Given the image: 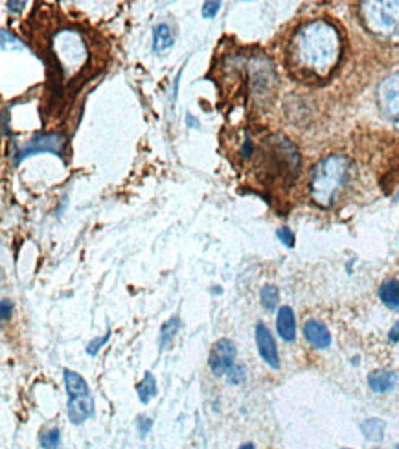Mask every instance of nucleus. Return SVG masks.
Here are the masks:
<instances>
[{
  "label": "nucleus",
  "mask_w": 399,
  "mask_h": 449,
  "mask_svg": "<svg viewBox=\"0 0 399 449\" xmlns=\"http://www.w3.org/2000/svg\"><path fill=\"white\" fill-rule=\"evenodd\" d=\"M343 57V37L328 20H309L293 33L287 47V68L296 80L320 83L333 76Z\"/></svg>",
  "instance_id": "obj_1"
},
{
  "label": "nucleus",
  "mask_w": 399,
  "mask_h": 449,
  "mask_svg": "<svg viewBox=\"0 0 399 449\" xmlns=\"http://www.w3.org/2000/svg\"><path fill=\"white\" fill-rule=\"evenodd\" d=\"M352 177V161L344 155H328L311 170L309 192L315 204L329 209L337 203Z\"/></svg>",
  "instance_id": "obj_2"
},
{
  "label": "nucleus",
  "mask_w": 399,
  "mask_h": 449,
  "mask_svg": "<svg viewBox=\"0 0 399 449\" xmlns=\"http://www.w3.org/2000/svg\"><path fill=\"white\" fill-rule=\"evenodd\" d=\"M359 13L364 28L383 41H399V2H362Z\"/></svg>",
  "instance_id": "obj_3"
},
{
  "label": "nucleus",
  "mask_w": 399,
  "mask_h": 449,
  "mask_svg": "<svg viewBox=\"0 0 399 449\" xmlns=\"http://www.w3.org/2000/svg\"><path fill=\"white\" fill-rule=\"evenodd\" d=\"M377 104L388 122L399 129V72H394L377 87Z\"/></svg>",
  "instance_id": "obj_4"
},
{
  "label": "nucleus",
  "mask_w": 399,
  "mask_h": 449,
  "mask_svg": "<svg viewBox=\"0 0 399 449\" xmlns=\"http://www.w3.org/2000/svg\"><path fill=\"white\" fill-rule=\"evenodd\" d=\"M63 147H65V137H63V135H57V133L39 135V137L32 138L28 144H24V146L20 147L15 162H19L20 159H26V156H32L35 155V153H42V152L61 155Z\"/></svg>",
  "instance_id": "obj_5"
},
{
  "label": "nucleus",
  "mask_w": 399,
  "mask_h": 449,
  "mask_svg": "<svg viewBox=\"0 0 399 449\" xmlns=\"http://www.w3.org/2000/svg\"><path fill=\"white\" fill-rule=\"evenodd\" d=\"M235 345L231 339H219L214 343L210 354V370L214 376H226V372L234 367Z\"/></svg>",
  "instance_id": "obj_6"
},
{
  "label": "nucleus",
  "mask_w": 399,
  "mask_h": 449,
  "mask_svg": "<svg viewBox=\"0 0 399 449\" xmlns=\"http://www.w3.org/2000/svg\"><path fill=\"white\" fill-rule=\"evenodd\" d=\"M256 345H258V352L262 355V359L271 369H278L280 367V357H278L276 340H274L273 333L269 331V328L263 322L256 324Z\"/></svg>",
  "instance_id": "obj_7"
},
{
  "label": "nucleus",
  "mask_w": 399,
  "mask_h": 449,
  "mask_svg": "<svg viewBox=\"0 0 399 449\" xmlns=\"http://www.w3.org/2000/svg\"><path fill=\"white\" fill-rule=\"evenodd\" d=\"M66 414H68V420L74 426H81L83 422H87L94 414V400H92V396L87 394V396L80 398H68Z\"/></svg>",
  "instance_id": "obj_8"
},
{
  "label": "nucleus",
  "mask_w": 399,
  "mask_h": 449,
  "mask_svg": "<svg viewBox=\"0 0 399 449\" xmlns=\"http://www.w3.org/2000/svg\"><path fill=\"white\" fill-rule=\"evenodd\" d=\"M304 337L311 346H315L319 350H326L331 345V333L320 321L311 319L304 324Z\"/></svg>",
  "instance_id": "obj_9"
},
{
  "label": "nucleus",
  "mask_w": 399,
  "mask_h": 449,
  "mask_svg": "<svg viewBox=\"0 0 399 449\" xmlns=\"http://www.w3.org/2000/svg\"><path fill=\"white\" fill-rule=\"evenodd\" d=\"M276 330H278V336L282 337L286 343H293V340L296 339L295 312H293L289 306H282L280 309H278Z\"/></svg>",
  "instance_id": "obj_10"
},
{
  "label": "nucleus",
  "mask_w": 399,
  "mask_h": 449,
  "mask_svg": "<svg viewBox=\"0 0 399 449\" xmlns=\"http://www.w3.org/2000/svg\"><path fill=\"white\" fill-rule=\"evenodd\" d=\"M395 381H398L395 374L388 372V370H376V372H372L370 376H368V385H370V388L374 393L379 394L392 390Z\"/></svg>",
  "instance_id": "obj_11"
},
{
  "label": "nucleus",
  "mask_w": 399,
  "mask_h": 449,
  "mask_svg": "<svg viewBox=\"0 0 399 449\" xmlns=\"http://www.w3.org/2000/svg\"><path fill=\"white\" fill-rule=\"evenodd\" d=\"M63 378H65V388L68 398H80L90 394L87 381L81 378L80 374L74 372V370L66 369L65 372H63Z\"/></svg>",
  "instance_id": "obj_12"
},
{
  "label": "nucleus",
  "mask_w": 399,
  "mask_h": 449,
  "mask_svg": "<svg viewBox=\"0 0 399 449\" xmlns=\"http://www.w3.org/2000/svg\"><path fill=\"white\" fill-rule=\"evenodd\" d=\"M381 302L386 307L399 312V280H386L379 288Z\"/></svg>",
  "instance_id": "obj_13"
},
{
  "label": "nucleus",
  "mask_w": 399,
  "mask_h": 449,
  "mask_svg": "<svg viewBox=\"0 0 399 449\" xmlns=\"http://www.w3.org/2000/svg\"><path fill=\"white\" fill-rule=\"evenodd\" d=\"M173 33H171L168 24H159V26L153 30V52L155 54L166 52L168 48L173 47Z\"/></svg>",
  "instance_id": "obj_14"
},
{
  "label": "nucleus",
  "mask_w": 399,
  "mask_h": 449,
  "mask_svg": "<svg viewBox=\"0 0 399 449\" xmlns=\"http://www.w3.org/2000/svg\"><path fill=\"white\" fill-rule=\"evenodd\" d=\"M385 427L386 424L379 418H368L361 424V433L370 442H381L385 438Z\"/></svg>",
  "instance_id": "obj_15"
},
{
  "label": "nucleus",
  "mask_w": 399,
  "mask_h": 449,
  "mask_svg": "<svg viewBox=\"0 0 399 449\" xmlns=\"http://www.w3.org/2000/svg\"><path fill=\"white\" fill-rule=\"evenodd\" d=\"M137 393H138V400H140L144 405H147V403L156 396V379L153 374L151 372L144 374V378H142V381L137 387Z\"/></svg>",
  "instance_id": "obj_16"
},
{
  "label": "nucleus",
  "mask_w": 399,
  "mask_h": 449,
  "mask_svg": "<svg viewBox=\"0 0 399 449\" xmlns=\"http://www.w3.org/2000/svg\"><path fill=\"white\" fill-rule=\"evenodd\" d=\"M180 328V319L179 317H171L169 321H166L160 328V352H164L169 345H171V340L173 337L177 336V331Z\"/></svg>",
  "instance_id": "obj_17"
},
{
  "label": "nucleus",
  "mask_w": 399,
  "mask_h": 449,
  "mask_svg": "<svg viewBox=\"0 0 399 449\" xmlns=\"http://www.w3.org/2000/svg\"><path fill=\"white\" fill-rule=\"evenodd\" d=\"M259 300L267 312H274L278 307V302H280V293H278L276 285H263L262 291H259Z\"/></svg>",
  "instance_id": "obj_18"
},
{
  "label": "nucleus",
  "mask_w": 399,
  "mask_h": 449,
  "mask_svg": "<svg viewBox=\"0 0 399 449\" xmlns=\"http://www.w3.org/2000/svg\"><path fill=\"white\" fill-rule=\"evenodd\" d=\"M39 442H41L42 449H61V431L57 427L42 431Z\"/></svg>",
  "instance_id": "obj_19"
},
{
  "label": "nucleus",
  "mask_w": 399,
  "mask_h": 449,
  "mask_svg": "<svg viewBox=\"0 0 399 449\" xmlns=\"http://www.w3.org/2000/svg\"><path fill=\"white\" fill-rule=\"evenodd\" d=\"M245 374H247V370H245L243 364H234V367L226 372V381L231 385H241L245 381Z\"/></svg>",
  "instance_id": "obj_20"
},
{
  "label": "nucleus",
  "mask_w": 399,
  "mask_h": 449,
  "mask_svg": "<svg viewBox=\"0 0 399 449\" xmlns=\"http://www.w3.org/2000/svg\"><path fill=\"white\" fill-rule=\"evenodd\" d=\"M109 337H111V333H105V336H102V337H98V339H94V340H90L89 345H87V354L89 355H96L98 354L99 350H102V346L105 345V343H107L109 340Z\"/></svg>",
  "instance_id": "obj_21"
},
{
  "label": "nucleus",
  "mask_w": 399,
  "mask_h": 449,
  "mask_svg": "<svg viewBox=\"0 0 399 449\" xmlns=\"http://www.w3.org/2000/svg\"><path fill=\"white\" fill-rule=\"evenodd\" d=\"M276 236L278 240L282 241L283 245L286 247H295V234H293L291 230L287 227H282V228H278L276 230Z\"/></svg>",
  "instance_id": "obj_22"
},
{
  "label": "nucleus",
  "mask_w": 399,
  "mask_h": 449,
  "mask_svg": "<svg viewBox=\"0 0 399 449\" xmlns=\"http://www.w3.org/2000/svg\"><path fill=\"white\" fill-rule=\"evenodd\" d=\"M221 2H204L202 4V17L204 19H214L217 13H219Z\"/></svg>",
  "instance_id": "obj_23"
},
{
  "label": "nucleus",
  "mask_w": 399,
  "mask_h": 449,
  "mask_svg": "<svg viewBox=\"0 0 399 449\" xmlns=\"http://www.w3.org/2000/svg\"><path fill=\"white\" fill-rule=\"evenodd\" d=\"M137 427H138V433H140V436H146L147 433L151 431V427H153V420H151L149 417H138Z\"/></svg>",
  "instance_id": "obj_24"
},
{
  "label": "nucleus",
  "mask_w": 399,
  "mask_h": 449,
  "mask_svg": "<svg viewBox=\"0 0 399 449\" xmlns=\"http://www.w3.org/2000/svg\"><path fill=\"white\" fill-rule=\"evenodd\" d=\"M8 43L11 44V47H15V48H23V43H19V41H17V37H13V35H8V30H2V48H6L8 47Z\"/></svg>",
  "instance_id": "obj_25"
},
{
  "label": "nucleus",
  "mask_w": 399,
  "mask_h": 449,
  "mask_svg": "<svg viewBox=\"0 0 399 449\" xmlns=\"http://www.w3.org/2000/svg\"><path fill=\"white\" fill-rule=\"evenodd\" d=\"M0 317H2V321H8L11 315V309H13V304H11V300H8V298H4L2 302H0Z\"/></svg>",
  "instance_id": "obj_26"
},
{
  "label": "nucleus",
  "mask_w": 399,
  "mask_h": 449,
  "mask_svg": "<svg viewBox=\"0 0 399 449\" xmlns=\"http://www.w3.org/2000/svg\"><path fill=\"white\" fill-rule=\"evenodd\" d=\"M388 339L392 340V343H399V321L395 322L394 326H392V330H390Z\"/></svg>",
  "instance_id": "obj_27"
},
{
  "label": "nucleus",
  "mask_w": 399,
  "mask_h": 449,
  "mask_svg": "<svg viewBox=\"0 0 399 449\" xmlns=\"http://www.w3.org/2000/svg\"><path fill=\"white\" fill-rule=\"evenodd\" d=\"M10 11H20L24 8V2H8Z\"/></svg>",
  "instance_id": "obj_28"
},
{
  "label": "nucleus",
  "mask_w": 399,
  "mask_h": 449,
  "mask_svg": "<svg viewBox=\"0 0 399 449\" xmlns=\"http://www.w3.org/2000/svg\"><path fill=\"white\" fill-rule=\"evenodd\" d=\"M186 118H188V122L192 123V128H197V122H195V120H193V116H190V114H188V116H186Z\"/></svg>",
  "instance_id": "obj_29"
},
{
  "label": "nucleus",
  "mask_w": 399,
  "mask_h": 449,
  "mask_svg": "<svg viewBox=\"0 0 399 449\" xmlns=\"http://www.w3.org/2000/svg\"><path fill=\"white\" fill-rule=\"evenodd\" d=\"M240 449H256V448H254V444H250V442H247V444L241 445Z\"/></svg>",
  "instance_id": "obj_30"
},
{
  "label": "nucleus",
  "mask_w": 399,
  "mask_h": 449,
  "mask_svg": "<svg viewBox=\"0 0 399 449\" xmlns=\"http://www.w3.org/2000/svg\"><path fill=\"white\" fill-rule=\"evenodd\" d=\"M395 449H399V444H398V445H395Z\"/></svg>",
  "instance_id": "obj_31"
},
{
  "label": "nucleus",
  "mask_w": 399,
  "mask_h": 449,
  "mask_svg": "<svg viewBox=\"0 0 399 449\" xmlns=\"http://www.w3.org/2000/svg\"><path fill=\"white\" fill-rule=\"evenodd\" d=\"M398 201H399V194H398Z\"/></svg>",
  "instance_id": "obj_32"
},
{
  "label": "nucleus",
  "mask_w": 399,
  "mask_h": 449,
  "mask_svg": "<svg viewBox=\"0 0 399 449\" xmlns=\"http://www.w3.org/2000/svg\"><path fill=\"white\" fill-rule=\"evenodd\" d=\"M343 449H350V448H343Z\"/></svg>",
  "instance_id": "obj_33"
}]
</instances>
